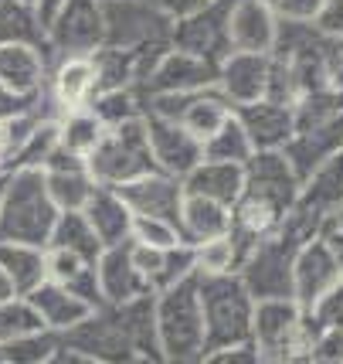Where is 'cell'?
I'll return each mask as SVG.
<instances>
[{
	"mask_svg": "<svg viewBox=\"0 0 343 364\" xmlns=\"http://www.w3.org/2000/svg\"><path fill=\"white\" fill-rule=\"evenodd\" d=\"M62 341L89 354L92 364L163 361L156 344L153 293L129 303H99L89 310V317L62 333Z\"/></svg>",
	"mask_w": 343,
	"mask_h": 364,
	"instance_id": "6da1fadb",
	"label": "cell"
},
{
	"mask_svg": "<svg viewBox=\"0 0 343 364\" xmlns=\"http://www.w3.org/2000/svg\"><path fill=\"white\" fill-rule=\"evenodd\" d=\"M156 317V344L167 364H194L204 361L207 337H204V310L197 293V272L153 293Z\"/></svg>",
	"mask_w": 343,
	"mask_h": 364,
	"instance_id": "7a4b0ae2",
	"label": "cell"
},
{
	"mask_svg": "<svg viewBox=\"0 0 343 364\" xmlns=\"http://www.w3.org/2000/svg\"><path fill=\"white\" fill-rule=\"evenodd\" d=\"M58 218L41 167H14L0 194V242L48 245V235Z\"/></svg>",
	"mask_w": 343,
	"mask_h": 364,
	"instance_id": "3957f363",
	"label": "cell"
},
{
	"mask_svg": "<svg viewBox=\"0 0 343 364\" xmlns=\"http://www.w3.org/2000/svg\"><path fill=\"white\" fill-rule=\"evenodd\" d=\"M316 320L299 306L296 296L255 300L251 314V344L258 350V364H296L306 361Z\"/></svg>",
	"mask_w": 343,
	"mask_h": 364,
	"instance_id": "277c9868",
	"label": "cell"
},
{
	"mask_svg": "<svg viewBox=\"0 0 343 364\" xmlns=\"http://www.w3.org/2000/svg\"><path fill=\"white\" fill-rule=\"evenodd\" d=\"M197 293H201V310H204V337H207V350L228 348V344H241L251 341V314H255V300L245 289L238 272H224V276H197Z\"/></svg>",
	"mask_w": 343,
	"mask_h": 364,
	"instance_id": "5b68a950",
	"label": "cell"
},
{
	"mask_svg": "<svg viewBox=\"0 0 343 364\" xmlns=\"http://www.w3.org/2000/svg\"><path fill=\"white\" fill-rule=\"evenodd\" d=\"M89 171L99 184H126L133 177H143L156 171L153 150H150V136H146V123L143 116L126 119L116 127H106L102 140L95 143V150L89 154Z\"/></svg>",
	"mask_w": 343,
	"mask_h": 364,
	"instance_id": "8992f818",
	"label": "cell"
},
{
	"mask_svg": "<svg viewBox=\"0 0 343 364\" xmlns=\"http://www.w3.org/2000/svg\"><path fill=\"white\" fill-rule=\"evenodd\" d=\"M106 14V41L126 51H140L146 58H156L170 48L173 17H167L150 0H102Z\"/></svg>",
	"mask_w": 343,
	"mask_h": 364,
	"instance_id": "52a82bcc",
	"label": "cell"
},
{
	"mask_svg": "<svg viewBox=\"0 0 343 364\" xmlns=\"http://www.w3.org/2000/svg\"><path fill=\"white\" fill-rule=\"evenodd\" d=\"M299 245H303V238L296 232H289L285 225H279V232L255 242L245 252L238 276L251 293V300L293 296V259H296Z\"/></svg>",
	"mask_w": 343,
	"mask_h": 364,
	"instance_id": "ba28073f",
	"label": "cell"
},
{
	"mask_svg": "<svg viewBox=\"0 0 343 364\" xmlns=\"http://www.w3.org/2000/svg\"><path fill=\"white\" fill-rule=\"evenodd\" d=\"M106 41L102 0H65L58 14L45 24L48 65L65 55H92Z\"/></svg>",
	"mask_w": 343,
	"mask_h": 364,
	"instance_id": "9c48e42d",
	"label": "cell"
},
{
	"mask_svg": "<svg viewBox=\"0 0 343 364\" xmlns=\"http://www.w3.org/2000/svg\"><path fill=\"white\" fill-rule=\"evenodd\" d=\"M214 82H218V65L170 45L143 72V79L136 82V95L146 99V95L167 92H197V89H207Z\"/></svg>",
	"mask_w": 343,
	"mask_h": 364,
	"instance_id": "30bf717a",
	"label": "cell"
},
{
	"mask_svg": "<svg viewBox=\"0 0 343 364\" xmlns=\"http://www.w3.org/2000/svg\"><path fill=\"white\" fill-rule=\"evenodd\" d=\"M232 7H234V0H211V4H204L201 11H194L187 17H177L173 21L170 45L221 65V58L232 51V41H228Z\"/></svg>",
	"mask_w": 343,
	"mask_h": 364,
	"instance_id": "8fae6325",
	"label": "cell"
},
{
	"mask_svg": "<svg viewBox=\"0 0 343 364\" xmlns=\"http://www.w3.org/2000/svg\"><path fill=\"white\" fill-rule=\"evenodd\" d=\"M245 194L262 198L279 211H293L299 191H303V177L296 174L293 160L285 157V150H255L245 160Z\"/></svg>",
	"mask_w": 343,
	"mask_h": 364,
	"instance_id": "7c38bea8",
	"label": "cell"
},
{
	"mask_svg": "<svg viewBox=\"0 0 343 364\" xmlns=\"http://www.w3.org/2000/svg\"><path fill=\"white\" fill-rule=\"evenodd\" d=\"M143 123H146V136H150L156 171L184 181L201 164L204 143L187 127H180L177 119H167V116H156V112H143Z\"/></svg>",
	"mask_w": 343,
	"mask_h": 364,
	"instance_id": "4fadbf2b",
	"label": "cell"
},
{
	"mask_svg": "<svg viewBox=\"0 0 343 364\" xmlns=\"http://www.w3.org/2000/svg\"><path fill=\"white\" fill-rule=\"evenodd\" d=\"M337 283H340V269H337V259L330 252L323 232L306 238L293 259V296L299 300V306L312 310Z\"/></svg>",
	"mask_w": 343,
	"mask_h": 364,
	"instance_id": "5bb4252c",
	"label": "cell"
},
{
	"mask_svg": "<svg viewBox=\"0 0 343 364\" xmlns=\"http://www.w3.org/2000/svg\"><path fill=\"white\" fill-rule=\"evenodd\" d=\"M234 116H238L241 129L249 133L255 150H282L296 136V109H293V102H282V99H272V95L234 106Z\"/></svg>",
	"mask_w": 343,
	"mask_h": 364,
	"instance_id": "9a60e30c",
	"label": "cell"
},
{
	"mask_svg": "<svg viewBox=\"0 0 343 364\" xmlns=\"http://www.w3.org/2000/svg\"><path fill=\"white\" fill-rule=\"evenodd\" d=\"M95 92H99V75L92 55H65L48 65V99L55 112L85 109Z\"/></svg>",
	"mask_w": 343,
	"mask_h": 364,
	"instance_id": "2e32d148",
	"label": "cell"
},
{
	"mask_svg": "<svg viewBox=\"0 0 343 364\" xmlns=\"http://www.w3.org/2000/svg\"><path fill=\"white\" fill-rule=\"evenodd\" d=\"M129 205L133 215H153V218H167L180 228V201H184V184L177 177L163 174V171H150L143 177H133L126 184H116Z\"/></svg>",
	"mask_w": 343,
	"mask_h": 364,
	"instance_id": "e0dca14e",
	"label": "cell"
},
{
	"mask_svg": "<svg viewBox=\"0 0 343 364\" xmlns=\"http://www.w3.org/2000/svg\"><path fill=\"white\" fill-rule=\"evenodd\" d=\"M268 72H272V55L262 51H228L218 65V85L221 95L241 106L268 95Z\"/></svg>",
	"mask_w": 343,
	"mask_h": 364,
	"instance_id": "ac0fdd59",
	"label": "cell"
},
{
	"mask_svg": "<svg viewBox=\"0 0 343 364\" xmlns=\"http://www.w3.org/2000/svg\"><path fill=\"white\" fill-rule=\"evenodd\" d=\"M41 171H45L48 194H51V201L58 205V211H82L85 201H89V194H92L95 184H99L85 160L72 157V154H65L58 146L45 157Z\"/></svg>",
	"mask_w": 343,
	"mask_h": 364,
	"instance_id": "d6986e66",
	"label": "cell"
},
{
	"mask_svg": "<svg viewBox=\"0 0 343 364\" xmlns=\"http://www.w3.org/2000/svg\"><path fill=\"white\" fill-rule=\"evenodd\" d=\"M0 82L17 95L48 92V51L34 41H0Z\"/></svg>",
	"mask_w": 343,
	"mask_h": 364,
	"instance_id": "ffe728a7",
	"label": "cell"
},
{
	"mask_svg": "<svg viewBox=\"0 0 343 364\" xmlns=\"http://www.w3.org/2000/svg\"><path fill=\"white\" fill-rule=\"evenodd\" d=\"M95 279H99V296L102 303H129L136 296H146L150 286L140 276L133 252H129V242L119 245H106L99 259H95Z\"/></svg>",
	"mask_w": 343,
	"mask_h": 364,
	"instance_id": "44dd1931",
	"label": "cell"
},
{
	"mask_svg": "<svg viewBox=\"0 0 343 364\" xmlns=\"http://www.w3.org/2000/svg\"><path fill=\"white\" fill-rule=\"evenodd\" d=\"M279 38V17L262 0H234L228 17V41L232 51H262L272 55Z\"/></svg>",
	"mask_w": 343,
	"mask_h": 364,
	"instance_id": "7402d4cb",
	"label": "cell"
},
{
	"mask_svg": "<svg viewBox=\"0 0 343 364\" xmlns=\"http://www.w3.org/2000/svg\"><path fill=\"white\" fill-rule=\"evenodd\" d=\"M129 252H133L140 276L150 286V293H160V289L194 276V245L187 242L170 245V249H153V245H140L129 238Z\"/></svg>",
	"mask_w": 343,
	"mask_h": 364,
	"instance_id": "603a6c76",
	"label": "cell"
},
{
	"mask_svg": "<svg viewBox=\"0 0 343 364\" xmlns=\"http://www.w3.org/2000/svg\"><path fill=\"white\" fill-rule=\"evenodd\" d=\"M24 296H28V303L34 306L41 327H45V331H55V333L72 331L78 320H85L89 310H92V303H85L82 296H75L68 286L55 283V279H41V283L34 286V289H28Z\"/></svg>",
	"mask_w": 343,
	"mask_h": 364,
	"instance_id": "cb8c5ba5",
	"label": "cell"
},
{
	"mask_svg": "<svg viewBox=\"0 0 343 364\" xmlns=\"http://www.w3.org/2000/svg\"><path fill=\"white\" fill-rule=\"evenodd\" d=\"M82 215L89 218L92 232L99 235L102 249L106 245H119V242H129V232H133V211L123 201V194L109 184H95V191L89 194V201L82 208Z\"/></svg>",
	"mask_w": 343,
	"mask_h": 364,
	"instance_id": "d4e9b609",
	"label": "cell"
},
{
	"mask_svg": "<svg viewBox=\"0 0 343 364\" xmlns=\"http://www.w3.org/2000/svg\"><path fill=\"white\" fill-rule=\"evenodd\" d=\"M180 184H184L187 194H201V198H211V201H221V205L232 208L238 201L241 188H245V164L201 157V164Z\"/></svg>",
	"mask_w": 343,
	"mask_h": 364,
	"instance_id": "484cf974",
	"label": "cell"
},
{
	"mask_svg": "<svg viewBox=\"0 0 343 364\" xmlns=\"http://www.w3.org/2000/svg\"><path fill=\"white\" fill-rule=\"evenodd\" d=\"M232 232V208L201 198V194H187L180 201V235L187 245H197L204 238H218Z\"/></svg>",
	"mask_w": 343,
	"mask_h": 364,
	"instance_id": "4316f807",
	"label": "cell"
},
{
	"mask_svg": "<svg viewBox=\"0 0 343 364\" xmlns=\"http://www.w3.org/2000/svg\"><path fill=\"white\" fill-rule=\"evenodd\" d=\"M45 269H48V279L68 286V289H72L75 296H82L85 303H92V306L102 303L92 259H85V255H78V252H68V249L45 245Z\"/></svg>",
	"mask_w": 343,
	"mask_h": 364,
	"instance_id": "83f0119b",
	"label": "cell"
},
{
	"mask_svg": "<svg viewBox=\"0 0 343 364\" xmlns=\"http://www.w3.org/2000/svg\"><path fill=\"white\" fill-rule=\"evenodd\" d=\"M58 140L55 146L65 150V154H72V157H82L89 160V154L95 150V143L102 140V133L106 127L99 123V116H95L89 106L85 109H68V112H58Z\"/></svg>",
	"mask_w": 343,
	"mask_h": 364,
	"instance_id": "f1b7e54d",
	"label": "cell"
},
{
	"mask_svg": "<svg viewBox=\"0 0 343 364\" xmlns=\"http://www.w3.org/2000/svg\"><path fill=\"white\" fill-rule=\"evenodd\" d=\"M0 269L11 276L17 293L24 296L28 289L48 279L45 269V245H28V242H0Z\"/></svg>",
	"mask_w": 343,
	"mask_h": 364,
	"instance_id": "f546056e",
	"label": "cell"
},
{
	"mask_svg": "<svg viewBox=\"0 0 343 364\" xmlns=\"http://www.w3.org/2000/svg\"><path fill=\"white\" fill-rule=\"evenodd\" d=\"M48 245L78 252V255H85V259H92V262L102 252V242H99V235L92 232V225H89V218L82 211H58L55 228L48 235Z\"/></svg>",
	"mask_w": 343,
	"mask_h": 364,
	"instance_id": "4dcf8cb0",
	"label": "cell"
},
{
	"mask_svg": "<svg viewBox=\"0 0 343 364\" xmlns=\"http://www.w3.org/2000/svg\"><path fill=\"white\" fill-rule=\"evenodd\" d=\"M58 344H62V333L45 331V327L28 331L7 344H0V364H48Z\"/></svg>",
	"mask_w": 343,
	"mask_h": 364,
	"instance_id": "1f68e13d",
	"label": "cell"
},
{
	"mask_svg": "<svg viewBox=\"0 0 343 364\" xmlns=\"http://www.w3.org/2000/svg\"><path fill=\"white\" fill-rule=\"evenodd\" d=\"M241 266V249L238 242L228 235L204 238L194 245V272L197 276H224V272H238Z\"/></svg>",
	"mask_w": 343,
	"mask_h": 364,
	"instance_id": "d6a6232c",
	"label": "cell"
},
{
	"mask_svg": "<svg viewBox=\"0 0 343 364\" xmlns=\"http://www.w3.org/2000/svg\"><path fill=\"white\" fill-rule=\"evenodd\" d=\"M255 154V146H251L249 133L241 129V123H238V116H232L221 123L207 140H204V157L207 160H228V164H245V160Z\"/></svg>",
	"mask_w": 343,
	"mask_h": 364,
	"instance_id": "836d02e7",
	"label": "cell"
},
{
	"mask_svg": "<svg viewBox=\"0 0 343 364\" xmlns=\"http://www.w3.org/2000/svg\"><path fill=\"white\" fill-rule=\"evenodd\" d=\"M89 109L99 116L102 127H116V123L143 116V99L136 95V89H99L89 102Z\"/></svg>",
	"mask_w": 343,
	"mask_h": 364,
	"instance_id": "e575fe53",
	"label": "cell"
},
{
	"mask_svg": "<svg viewBox=\"0 0 343 364\" xmlns=\"http://www.w3.org/2000/svg\"><path fill=\"white\" fill-rule=\"evenodd\" d=\"M28 331H41V320L28 303V296H11L0 303V344H7Z\"/></svg>",
	"mask_w": 343,
	"mask_h": 364,
	"instance_id": "d590c367",
	"label": "cell"
},
{
	"mask_svg": "<svg viewBox=\"0 0 343 364\" xmlns=\"http://www.w3.org/2000/svg\"><path fill=\"white\" fill-rule=\"evenodd\" d=\"M133 242L140 245H153V249H170V245H180L184 235L180 228L167 218H153V215H133V232H129Z\"/></svg>",
	"mask_w": 343,
	"mask_h": 364,
	"instance_id": "8d00e7d4",
	"label": "cell"
},
{
	"mask_svg": "<svg viewBox=\"0 0 343 364\" xmlns=\"http://www.w3.org/2000/svg\"><path fill=\"white\" fill-rule=\"evenodd\" d=\"M306 361L312 364H343V331L340 327H320L310 341V354Z\"/></svg>",
	"mask_w": 343,
	"mask_h": 364,
	"instance_id": "74e56055",
	"label": "cell"
},
{
	"mask_svg": "<svg viewBox=\"0 0 343 364\" xmlns=\"http://www.w3.org/2000/svg\"><path fill=\"white\" fill-rule=\"evenodd\" d=\"M310 314H312V320H316L320 327H340L343 331V279L333 286V289H330L316 306H312Z\"/></svg>",
	"mask_w": 343,
	"mask_h": 364,
	"instance_id": "f35d334b",
	"label": "cell"
},
{
	"mask_svg": "<svg viewBox=\"0 0 343 364\" xmlns=\"http://www.w3.org/2000/svg\"><path fill=\"white\" fill-rule=\"evenodd\" d=\"M48 102V92L45 95H17L11 92L4 82H0V119H14V116H24V112L38 109Z\"/></svg>",
	"mask_w": 343,
	"mask_h": 364,
	"instance_id": "ab89813d",
	"label": "cell"
},
{
	"mask_svg": "<svg viewBox=\"0 0 343 364\" xmlns=\"http://www.w3.org/2000/svg\"><path fill=\"white\" fill-rule=\"evenodd\" d=\"M262 4H268L279 21H312L323 7V0H262Z\"/></svg>",
	"mask_w": 343,
	"mask_h": 364,
	"instance_id": "60d3db41",
	"label": "cell"
},
{
	"mask_svg": "<svg viewBox=\"0 0 343 364\" xmlns=\"http://www.w3.org/2000/svg\"><path fill=\"white\" fill-rule=\"evenodd\" d=\"M207 364H258V350L251 341H241V344H228V348H218L211 354H204Z\"/></svg>",
	"mask_w": 343,
	"mask_h": 364,
	"instance_id": "b9f144b4",
	"label": "cell"
},
{
	"mask_svg": "<svg viewBox=\"0 0 343 364\" xmlns=\"http://www.w3.org/2000/svg\"><path fill=\"white\" fill-rule=\"evenodd\" d=\"M320 28L333 38H340L343 41V0H323V7H320V14L312 17Z\"/></svg>",
	"mask_w": 343,
	"mask_h": 364,
	"instance_id": "7bdbcfd3",
	"label": "cell"
},
{
	"mask_svg": "<svg viewBox=\"0 0 343 364\" xmlns=\"http://www.w3.org/2000/svg\"><path fill=\"white\" fill-rule=\"evenodd\" d=\"M150 4L177 21V17H187V14H194V11H201L204 4H211V0H150Z\"/></svg>",
	"mask_w": 343,
	"mask_h": 364,
	"instance_id": "ee69618b",
	"label": "cell"
},
{
	"mask_svg": "<svg viewBox=\"0 0 343 364\" xmlns=\"http://www.w3.org/2000/svg\"><path fill=\"white\" fill-rule=\"evenodd\" d=\"M323 238H327L330 252H333V259H337V269H340V279H343V228L340 225H333V222H327Z\"/></svg>",
	"mask_w": 343,
	"mask_h": 364,
	"instance_id": "f6af8a7d",
	"label": "cell"
},
{
	"mask_svg": "<svg viewBox=\"0 0 343 364\" xmlns=\"http://www.w3.org/2000/svg\"><path fill=\"white\" fill-rule=\"evenodd\" d=\"M62 4L65 0H38V4H34V14H38V21H41V28L58 14V7H62Z\"/></svg>",
	"mask_w": 343,
	"mask_h": 364,
	"instance_id": "bcb514c9",
	"label": "cell"
},
{
	"mask_svg": "<svg viewBox=\"0 0 343 364\" xmlns=\"http://www.w3.org/2000/svg\"><path fill=\"white\" fill-rule=\"evenodd\" d=\"M11 296H21V293H17V286L11 283V276H7V272L0 269V303H4V300H11Z\"/></svg>",
	"mask_w": 343,
	"mask_h": 364,
	"instance_id": "7dc6e473",
	"label": "cell"
},
{
	"mask_svg": "<svg viewBox=\"0 0 343 364\" xmlns=\"http://www.w3.org/2000/svg\"><path fill=\"white\" fill-rule=\"evenodd\" d=\"M330 222H333V225H340V228H343V205L337 208V211H333V218H330Z\"/></svg>",
	"mask_w": 343,
	"mask_h": 364,
	"instance_id": "c3c4849f",
	"label": "cell"
},
{
	"mask_svg": "<svg viewBox=\"0 0 343 364\" xmlns=\"http://www.w3.org/2000/svg\"><path fill=\"white\" fill-rule=\"evenodd\" d=\"M337 82H343V51H340V65H337Z\"/></svg>",
	"mask_w": 343,
	"mask_h": 364,
	"instance_id": "681fc988",
	"label": "cell"
},
{
	"mask_svg": "<svg viewBox=\"0 0 343 364\" xmlns=\"http://www.w3.org/2000/svg\"><path fill=\"white\" fill-rule=\"evenodd\" d=\"M4 181H7V174H0V194H4Z\"/></svg>",
	"mask_w": 343,
	"mask_h": 364,
	"instance_id": "f907efd6",
	"label": "cell"
},
{
	"mask_svg": "<svg viewBox=\"0 0 343 364\" xmlns=\"http://www.w3.org/2000/svg\"><path fill=\"white\" fill-rule=\"evenodd\" d=\"M21 4H28V7H34V4H38V0H21Z\"/></svg>",
	"mask_w": 343,
	"mask_h": 364,
	"instance_id": "816d5d0a",
	"label": "cell"
}]
</instances>
